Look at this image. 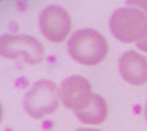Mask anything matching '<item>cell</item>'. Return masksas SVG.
I'll return each mask as SVG.
<instances>
[{
    "label": "cell",
    "mask_w": 147,
    "mask_h": 131,
    "mask_svg": "<svg viewBox=\"0 0 147 131\" xmlns=\"http://www.w3.org/2000/svg\"><path fill=\"white\" fill-rule=\"evenodd\" d=\"M121 77L131 85H144L147 82V59L137 51H126L121 54L119 62Z\"/></svg>",
    "instance_id": "obj_7"
},
{
    "label": "cell",
    "mask_w": 147,
    "mask_h": 131,
    "mask_svg": "<svg viewBox=\"0 0 147 131\" xmlns=\"http://www.w3.org/2000/svg\"><path fill=\"white\" fill-rule=\"evenodd\" d=\"M0 54L5 59H23L26 64H39L44 61V48L30 35H2Z\"/></svg>",
    "instance_id": "obj_4"
},
{
    "label": "cell",
    "mask_w": 147,
    "mask_h": 131,
    "mask_svg": "<svg viewBox=\"0 0 147 131\" xmlns=\"http://www.w3.org/2000/svg\"><path fill=\"white\" fill-rule=\"evenodd\" d=\"M67 49L70 58L84 66H96L105 61L108 54V41L98 30L84 28L72 33Z\"/></svg>",
    "instance_id": "obj_1"
},
{
    "label": "cell",
    "mask_w": 147,
    "mask_h": 131,
    "mask_svg": "<svg viewBox=\"0 0 147 131\" xmlns=\"http://www.w3.org/2000/svg\"><path fill=\"white\" fill-rule=\"evenodd\" d=\"M39 30L51 43H61L69 36L72 20L65 8L59 5H47L39 13Z\"/></svg>",
    "instance_id": "obj_5"
},
{
    "label": "cell",
    "mask_w": 147,
    "mask_h": 131,
    "mask_svg": "<svg viewBox=\"0 0 147 131\" xmlns=\"http://www.w3.org/2000/svg\"><path fill=\"white\" fill-rule=\"evenodd\" d=\"M59 95H61V103L75 111L85 108L93 98V90L92 85L85 77L82 75H69L64 79L61 87H59Z\"/></svg>",
    "instance_id": "obj_6"
},
{
    "label": "cell",
    "mask_w": 147,
    "mask_h": 131,
    "mask_svg": "<svg viewBox=\"0 0 147 131\" xmlns=\"http://www.w3.org/2000/svg\"><path fill=\"white\" fill-rule=\"evenodd\" d=\"M111 35L121 43H137L147 31V16L137 8L121 7L110 16Z\"/></svg>",
    "instance_id": "obj_2"
},
{
    "label": "cell",
    "mask_w": 147,
    "mask_h": 131,
    "mask_svg": "<svg viewBox=\"0 0 147 131\" xmlns=\"http://www.w3.org/2000/svg\"><path fill=\"white\" fill-rule=\"evenodd\" d=\"M137 49L139 51H144V52H147V31H146V35L137 41Z\"/></svg>",
    "instance_id": "obj_10"
},
{
    "label": "cell",
    "mask_w": 147,
    "mask_h": 131,
    "mask_svg": "<svg viewBox=\"0 0 147 131\" xmlns=\"http://www.w3.org/2000/svg\"><path fill=\"white\" fill-rule=\"evenodd\" d=\"M144 115H146V121H147V103H146V110H144Z\"/></svg>",
    "instance_id": "obj_12"
},
{
    "label": "cell",
    "mask_w": 147,
    "mask_h": 131,
    "mask_svg": "<svg viewBox=\"0 0 147 131\" xmlns=\"http://www.w3.org/2000/svg\"><path fill=\"white\" fill-rule=\"evenodd\" d=\"M126 7L137 8V10H141L142 13L147 16V0H146V2H126Z\"/></svg>",
    "instance_id": "obj_9"
},
{
    "label": "cell",
    "mask_w": 147,
    "mask_h": 131,
    "mask_svg": "<svg viewBox=\"0 0 147 131\" xmlns=\"http://www.w3.org/2000/svg\"><path fill=\"white\" fill-rule=\"evenodd\" d=\"M75 131H101V130H96V128H77Z\"/></svg>",
    "instance_id": "obj_11"
},
{
    "label": "cell",
    "mask_w": 147,
    "mask_h": 131,
    "mask_svg": "<svg viewBox=\"0 0 147 131\" xmlns=\"http://www.w3.org/2000/svg\"><path fill=\"white\" fill-rule=\"evenodd\" d=\"M59 87L53 80H38L31 85L23 98V108L34 120H41L59 108Z\"/></svg>",
    "instance_id": "obj_3"
},
{
    "label": "cell",
    "mask_w": 147,
    "mask_h": 131,
    "mask_svg": "<svg viewBox=\"0 0 147 131\" xmlns=\"http://www.w3.org/2000/svg\"><path fill=\"white\" fill-rule=\"evenodd\" d=\"M75 116L85 125H101L108 118V103L101 95L95 94L85 108L75 111Z\"/></svg>",
    "instance_id": "obj_8"
}]
</instances>
